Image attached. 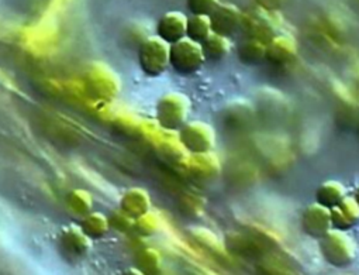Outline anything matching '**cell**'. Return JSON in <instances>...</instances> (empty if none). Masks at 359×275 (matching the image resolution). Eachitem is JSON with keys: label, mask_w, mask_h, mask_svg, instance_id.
<instances>
[{"label": "cell", "mask_w": 359, "mask_h": 275, "mask_svg": "<svg viewBox=\"0 0 359 275\" xmlns=\"http://www.w3.org/2000/svg\"><path fill=\"white\" fill-rule=\"evenodd\" d=\"M121 82L118 75L104 62L89 64L83 75V90L99 103H111L120 93Z\"/></svg>", "instance_id": "1"}, {"label": "cell", "mask_w": 359, "mask_h": 275, "mask_svg": "<svg viewBox=\"0 0 359 275\" xmlns=\"http://www.w3.org/2000/svg\"><path fill=\"white\" fill-rule=\"evenodd\" d=\"M191 100L187 95L181 92H169L161 96L155 107L156 124L162 130L177 131L189 117Z\"/></svg>", "instance_id": "2"}, {"label": "cell", "mask_w": 359, "mask_h": 275, "mask_svg": "<svg viewBox=\"0 0 359 275\" xmlns=\"http://www.w3.org/2000/svg\"><path fill=\"white\" fill-rule=\"evenodd\" d=\"M318 247L323 258L335 268H344L353 262L356 257V244L346 232L330 229L321 239Z\"/></svg>", "instance_id": "3"}, {"label": "cell", "mask_w": 359, "mask_h": 275, "mask_svg": "<svg viewBox=\"0 0 359 275\" xmlns=\"http://www.w3.org/2000/svg\"><path fill=\"white\" fill-rule=\"evenodd\" d=\"M206 58L199 43L184 37L169 44V67L179 75H194L202 69Z\"/></svg>", "instance_id": "4"}, {"label": "cell", "mask_w": 359, "mask_h": 275, "mask_svg": "<svg viewBox=\"0 0 359 275\" xmlns=\"http://www.w3.org/2000/svg\"><path fill=\"white\" fill-rule=\"evenodd\" d=\"M138 65L149 78H158L169 68V44L158 36L145 37L138 47Z\"/></svg>", "instance_id": "5"}, {"label": "cell", "mask_w": 359, "mask_h": 275, "mask_svg": "<svg viewBox=\"0 0 359 275\" xmlns=\"http://www.w3.org/2000/svg\"><path fill=\"white\" fill-rule=\"evenodd\" d=\"M176 133L177 140L187 154L209 153L216 146V131L209 123L187 121Z\"/></svg>", "instance_id": "6"}, {"label": "cell", "mask_w": 359, "mask_h": 275, "mask_svg": "<svg viewBox=\"0 0 359 275\" xmlns=\"http://www.w3.org/2000/svg\"><path fill=\"white\" fill-rule=\"evenodd\" d=\"M243 18V12L231 4H219L209 15L213 33L224 37H231L241 29Z\"/></svg>", "instance_id": "7"}, {"label": "cell", "mask_w": 359, "mask_h": 275, "mask_svg": "<svg viewBox=\"0 0 359 275\" xmlns=\"http://www.w3.org/2000/svg\"><path fill=\"white\" fill-rule=\"evenodd\" d=\"M331 229L330 209L314 202L302 213V230L311 239H321Z\"/></svg>", "instance_id": "8"}, {"label": "cell", "mask_w": 359, "mask_h": 275, "mask_svg": "<svg viewBox=\"0 0 359 275\" xmlns=\"http://www.w3.org/2000/svg\"><path fill=\"white\" fill-rule=\"evenodd\" d=\"M189 174L198 181H212L222 173V163L213 152L202 154H188L185 159Z\"/></svg>", "instance_id": "9"}, {"label": "cell", "mask_w": 359, "mask_h": 275, "mask_svg": "<svg viewBox=\"0 0 359 275\" xmlns=\"http://www.w3.org/2000/svg\"><path fill=\"white\" fill-rule=\"evenodd\" d=\"M188 16L181 12H168L156 23L155 36L168 44H173L187 37Z\"/></svg>", "instance_id": "10"}, {"label": "cell", "mask_w": 359, "mask_h": 275, "mask_svg": "<svg viewBox=\"0 0 359 275\" xmlns=\"http://www.w3.org/2000/svg\"><path fill=\"white\" fill-rule=\"evenodd\" d=\"M241 29H245L248 37L258 39L264 43H268L278 33V25L272 15L262 13H251L243 18Z\"/></svg>", "instance_id": "11"}, {"label": "cell", "mask_w": 359, "mask_h": 275, "mask_svg": "<svg viewBox=\"0 0 359 275\" xmlns=\"http://www.w3.org/2000/svg\"><path fill=\"white\" fill-rule=\"evenodd\" d=\"M297 55L296 40L287 34H276L266 43V61L273 65L292 62Z\"/></svg>", "instance_id": "12"}, {"label": "cell", "mask_w": 359, "mask_h": 275, "mask_svg": "<svg viewBox=\"0 0 359 275\" xmlns=\"http://www.w3.org/2000/svg\"><path fill=\"white\" fill-rule=\"evenodd\" d=\"M331 227L348 232L359 223V205L353 196H345L338 205L330 209Z\"/></svg>", "instance_id": "13"}, {"label": "cell", "mask_w": 359, "mask_h": 275, "mask_svg": "<svg viewBox=\"0 0 359 275\" xmlns=\"http://www.w3.org/2000/svg\"><path fill=\"white\" fill-rule=\"evenodd\" d=\"M60 246L62 250H65L69 255L74 257H82L85 255L90 246H92V239H89L82 227L79 224H68L61 230L60 234Z\"/></svg>", "instance_id": "14"}, {"label": "cell", "mask_w": 359, "mask_h": 275, "mask_svg": "<svg viewBox=\"0 0 359 275\" xmlns=\"http://www.w3.org/2000/svg\"><path fill=\"white\" fill-rule=\"evenodd\" d=\"M134 220L151 209V196L144 188H128L120 198V208Z\"/></svg>", "instance_id": "15"}, {"label": "cell", "mask_w": 359, "mask_h": 275, "mask_svg": "<svg viewBox=\"0 0 359 275\" xmlns=\"http://www.w3.org/2000/svg\"><path fill=\"white\" fill-rule=\"evenodd\" d=\"M237 55L238 60L245 65H258L266 60V43L248 37L245 41L238 44Z\"/></svg>", "instance_id": "16"}, {"label": "cell", "mask_w": 359, "mask_h": 275, "mask_svg": "<svg viewBox=\"0 0 359 275\" xmlns=\"http://www.w3.org/2000/svg\"><path fill=\"white\" fill-rule=\"evenodd\" d=\"M201 46H202L206 61H215V62L222 61L231 51L230 37H224L216 33H212Z\"/></svg>", "instance_id": "17"}, {"label": "cell", "mask_w": 359, "mask_h": 275, "mask_svg": "<svg viewBox=\"0 0 359 275\" xmlns=\"http://www.w3.org/2000/svg\"><path fill=\"white\" fill-rule=\"evenodd\" d=\"M346 196V188L339 181H327L321 184L316 191V202L327 209L334 208Z\"/></svg>", "instance_id": "18"}, {"label": "cell", "mask_w": 359, "mask_h": 275, "mask_svg": "<svg viewBox=\"0 0 359 275\" xmlns=\"http://www.w3.org/2000/svg\"><path fill=\"white\" fill-rule=\"evenodd\" d=\"M85 234L92 240L103 239L109 230H110V222L109 216L100 213V212H90L83 216L81 224Z\"/></svg>", "instance_id": "19"}, {"label": "cell", "mask_w": 359, "mask_h": 275, "mask_svg": "<svg viewBox=\"0 0 359 275\" xmlns=\"http://www.w3.org/2000/svg\"><path fill=\"white\" fill-rule=\"evenodd\" d=\"M163 217L159 212L149 209L147 213L135 219L134 230L142 237H152L163 229Z\"/></svg>", "instance_id": "20"}, {"label": "cell", "mask_w": 359, "mask_h": 275, "mask_svg": "<svg viewBox=\"0 0 359 275\" xmlns=\"http://www.w3.org/2000/svg\"><path fill=\"white\" fill-rule=\"evenodd\" d=\"M213 33L210 19L209 16H202V15H192L188 18V25H187V37L194 40L195 43L202 44L210 34Z\"/></svg>", "instance_id": "21"}, {"label": "cell", "mask_w": 359, "mask_h": 275, "mask_svg": "<svg viewBox=\"0 0 359 275\" xmlns=\"http://www.w3.org/2000/svg\"><path fill=\"white\" fill-rule=\"evenodd\" d=\"M67 203L69 206V209L79 215V216H85L88 213L92 212L93 208V196L89 191L82 189V188H76L72 189L68 196H67Z\"/></svg>", "instance_id": "22"}, {"label": "cell", "mask_w": 359, "mask_h": 275, "mask_svg": "<svg viewBox=\"0 0 359 275\" xmlns=\"http://www.w3.org/2000/svg\"><path fill=\"white\" fill-rule=\"evenodd\" d=\"M137 265L141 274H158L162 269V255L152 247H145L137 254Z\"/></svg>", "instance_id": "23"}, {"label": "cell", "mask_w": 359, "mask_h": 275, "mask_svg": "<svg viewBox=\"0 0 359 275\" xmlns=\"http://www.w3.org/2000/svg\"><path fill=\"white\" fill-rule=\"evenodd\" d=\"M194 239L196 241H199L202 246H205L206 248H210L212 251H216V253H223L224 251V246L223 243L220 241V239L210 230L208 229H203V227H194L191 230Z\"/></svg>", "instance_id": "24"}, {"label": "cell", "mask_w": 359, "mask_h": 275, "mask_svg": "<svg viewBox=\"0 0 359 275\" xmlns=\"http://www.w3.org/2000/svg\"><path fill=\"white\" fill-rule=\"evenodd\" d=\"M181 210L185 216L189 217H198L202 216L205 210V201L195 195H185L181 199Z\"/></svg>", "instance_id": "25"}, {"label": "cell", "mask_w": 359, "mask_h": 275, "mask_svg": "<svg viewBox=\"0 0 359 275\" xmlns=\"http://www.w3.org/2000/svg\"><path fill=\"white\" fill-rule=\"evenodd\" d=\"M220 4V0H187L188 11L192 15L209 16Z\"/></svg>", "instance_id": "26"}, {"label": "cell", "mask_w": 359, "mask_h": 275, "mask_svg": "<svg viewBox=\"0 0 359 275\" xmlns=\"http://www.w3.org/2000/svg\"><path fill=\"white\" fill-rule=\"evenodd\" d=\"M109 222H110V227H114L118 232H128L131 229H134V219L131 216H128L127 213H124L121 209L113 212L109 216Z\"/></svg>", "instance_id": "27"}, {"label": "cell", "mask_w": 359, "mask_h": 275, "mask_svg": "<svg viewBox=\"0 0 359 275\" xmlns=\"http://www.w3.org/2000/svg\"><path fill=\"white\" fill-rule=\"evenodd\" d=\"M353 199L356 201V203L359 205V187L355 189V194H353Z\"/></svg>", "instance_id": "28"}]
</instances>
